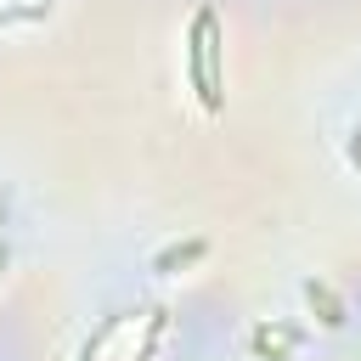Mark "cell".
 I'll list each match as a JSON object with an SVG mask.
<instances>
[{
    "label": "cell",
    "mask_w": 361,
    "mask_h": 361,
    "mask_svg": "<svg viewBox=\"0 0 361 361\" xmlns=\"http://www.w3.org/2000/svg\"><path fill=\"white\" fill-rule=\"evenodd\" d=\"M192 79H197V90H203V107L214 113L220 107V79H214V17L209 11H197V23H192Z\"/></svg>",
    "instance_id": "cell-1"
},
{
    "label": "cell",
    "mask_w": 361,
    "mask_h": 361,
    "mask_svg": "<svg viewBox=\"0 0 361 361\" xmlns=\"http://www.w3.org/2000/svg\"><path fill=\"white\" fill-rule=\"evenodd\" d=\"M203 254V243H186V248H169L164 259H158V271H175V265H186V259H197Z\"/></svg>",
    "instance_id": "cell-2"
}]
</instances>
